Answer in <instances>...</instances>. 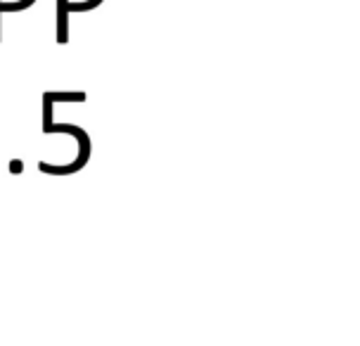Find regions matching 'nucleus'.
Segmentation results:
<instances>
[{
  "mask_svg": "<svg viewBox=\"0 0 360 346\" xmlns=\"http://www.w3.org/2000/svg\"><path fill=\"white\" fill-rule=\"evenodd\" d=\"M43 133H69V136H76V140H79V157H76V162L69 166H50V164L41 162L38 164V171L41 173H50V176H69V173L81 171L83 166L88 164V159H90L88 133L83 131L81 126L53 124V100H48V98H43Z\"/></svg>",
  "mask_w": 360,
  "mask_h": 346,
  "instance_id": "obj_1",
  "label": "nucleus"
},
{
  "mask_svg": "<svg viewBox=\"0 0 360 346\" xmlns=\"http://www.w3.org/2000/svg\"><path fill=\"white\" fill-rule=\"evenodd\" d=\"M57 43H69V0H57Z\"/></svg>",
  "mask_w": 360,
  "mask_h": 346,
  "instance_id": "obj_2",
  "label": "nucleus"
},
{
  "mask_svg": "<svg viewBox=\"0 0 360 346\" xmlns=\"http://www.w3.org/2000/svg\"><path fill=\"white\" fill-rule=\"evenodd\" d=\"M43 98L53 100V102H86V93H45Z\"/></svg>",
  "mask_w": 360,
  "mask_h": 346,
  "instance_id": "obj_3",
  "label": "nucleus"
},
{
  "mask_svg": "<svg viewBox=\"0 0 360 346\" xmlns=\"http://www.w3.org/2000/svg\"><path fill=\"white\" fill-rule=\"evenodd\" d=\"M102 0H88V3H69V12H86V10H93L98 8Z\"/></svg>",
  "mask_w": 360,
  "mask_h": 346,
  "instance_id": "obj_4",
  "label": "nucleus"
},
{
  "mask_svg": "<svg viewBox=\"0 0 360 346\" xmlns=\"http://www.w3.org/2000/svg\"><path fill=\"white\" fill-rule=\"evenodd\" d=\"M22 169H24V164L19 162V159H15V162H10V171H12V173H22Z\"/></svg>",
  "mask_w": 360,
  "mask_h": 346,
  "instance_id": "obj_5",
  "label": "nucleus"
}]
</instances>
